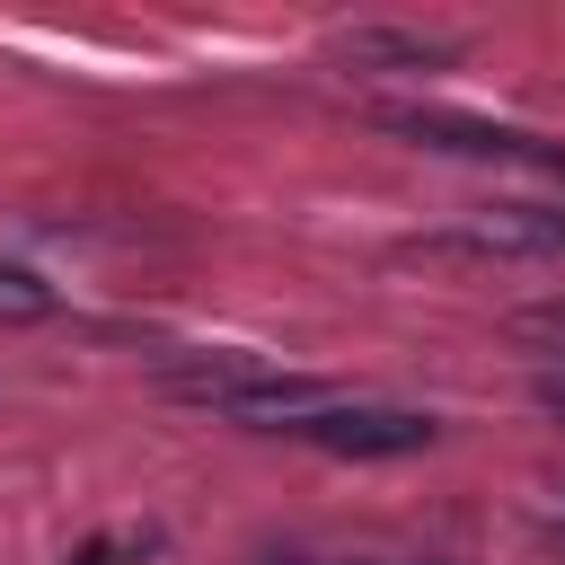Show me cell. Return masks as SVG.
<instances>
[{
  "label": "cell",
  "instance_id": "obj_1",
  "mask_svg": "<svg viewBox=\"0 0 565 565\" xmlns=\"http://www.w3.org/2000/svg\"><path fill=\"white\" fill-rule=\"evenodd\" d=\"M291 433L335 450V459H406L433 441V415H415V406H309V415H291Z\"/></svg>",
  "mask_w": 565,
  "mask_h": 565
},
{
  "label": "cell",
  "instance_id": "obj_2",
  "mask_svg": "<svg viewBox=\"0 0 565 565\" xmlns=\"http://www.w3.org/2000/svg\"><path fill=\"white\" fill-rule=\"evenodd\" d=\"M53 309V291L35 282V274H18V265H0V318H44Z\"/></svg>",
  "mask_w": 565,
  "mask_h": 565
},
{
  "label": "cell",
  "instance_id": "obj_3",
  "mask_svg": "<svg viewBox=\"0 0 565 565\" xmlns=\"http://www.w3.org/2000/svg\"><path fill=\"white\" fill-rule=\"evenodd\" d=\"M512 327H521L530 344H556V353H565V309H521Z\"/></svg>",
  "mask_w": 565,
  "mask_h": 565
},
{
  "label": "cell",
  "instance_id": "obj_4",
  "mask_svg": "<svg viewBox=\"0 0 565 565\" xmlns=\"http://www.w3.org/2000/svg\"><path fill=\"white\" fill-rule=\"evenodd\" d=\"M547 238H565V221H547Z\"/></svg>",
  "mask_w": 565,
  "mask_h": 565
}]
</instances>
